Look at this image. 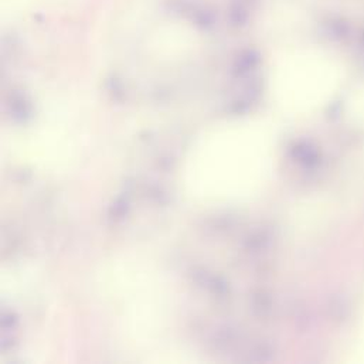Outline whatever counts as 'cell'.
<instances>
[{"mask_svg": "<svg viewBox=\"0 0 364 364\" xmlns=\"http://www.w3.org/2000/svg\"><path fill=\"white\" fill-rule=\"evenodd\" d=\"M288 71L287 85L295 104H315L332 91L336 81L333 64L323 57H305Z\"/></svg>", "mask_w": 364, "mask_h": 364, "instance_id": "cell-2", "label": "cell"}, {"mask_svg": "<svg viewBox=\"0 0 364 364\" xmlns=\"http://www.w3.org/2000/svg\"><path fill=\"white\" fill-rule=\"evenodd\" d=\"M250 135H228L210 156L193 166L187 184L193 194L214 197L232 194L258 171L262 159L261 146Z\"/></svg>", "mask_w": 364, "mask_h": 364, "instance_id": "cell-1", "label": "cell"}]
</instances>
